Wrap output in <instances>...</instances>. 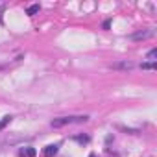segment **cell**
Returning <instances> with one entry per match:
<instances>
[{"instance_id":"5","label":"cell","mask_w":157,"mask_h":157,"mask_svg":"<svg viewBox=\"0 0 157 157\" xmlns=\"http://www.w3.org/2000/svg\"><path fill=\"white\" fill-rule=\"evenodd\" d=\"M35 153H37V151H35L33 148H26V150H21V151H19L21 157H35Z\"/></svg>"},{"instance_id":"6","label":"cell","mask_w":157,"mask_h":157,"mask_svg":"<svg viewBox=\"0 0 157 157\" xmlns=\"http://www.w3.org/2000/svg\"><path fill=\"white\" fill-rule=\"evenodd\" d=\"M146 59H148V63H155V61H157V50H155V48H151V50L148 52Z\"/></svg>"},{"instance_id":"7","label":"cell","mask_w":157,"mask_h":157,"mask_svg":"<svg viewBox=\"0 0 157 157\" xmlns=\"http://www.w3.org/2000/svg\"><path fill=\"white\" fill-rule=\"evenodd\" d=\"M37 11H39V4H33V6H30V8L26 10V13H28V15H35Z\"/></svg>"},{"instance_id":"8","label":"cell","mask_w":157,"mask_h":157,"mask_svg":"<svg viewBox=\"0 0 157 157\" xmlns=\"http://www.w3.org/2000/svg\"><path fill=\"white\" fill-rule=\"evenodd\" d=\"M140 68L142 70H155V63H142Z\"/></svg>"},{"instance_id":"1","label":"cell","mask_w":157,"mask_h":157,"mask_svg":"<svg viewBox=\"0 0 157 157\" xmlns=\"http://www.w3.org/2000/svg\"><path fill=\"white\" fill-rule=\"evenodd\" d=\"M89 117L87 115H70V117H59L52 120V128H63V126H70V124H78V122H87Z\"/></svg>"},{"instance_id":"2","label":"cell","mask_w":157,"mask_h":157,"mask_svg":"<svg viewBox=\"0 0 157 157\" xmlns=\"http://www.w3.org/2000/svg\"><path fill=\"white\" fill-rule=\"evenodd\" d=\"M155 35V30L153 28H146V30H140V32H135L129 35L131 41H146V39H151Z\"/></svg>"},{"instance_id":"9","label":"cell","mask_w":157,"mask_h":157,"mask_svg":"<svg viewBox=\"0 0 157 157\" xmlns=\"http://www.w3.org/2000/svg\"><path fill=\"white\" fill-rule=\"evenodd\" d=\"M10 120H11V117H4L2 120H0V129H4V128L10 124Z\"/></svg>"},{"instance_id":"4","label":"cell","mask_w":157,"mask_h":157,"mask_svg":"<svg viewBox=\"0 0 157 157\" xmlns=\"http://www.w3.org/2000/svg\"><path fill=\"white\" fill-rule=\"evenodd\" d=\"M57 150H59V146H57V144H50V146H46V148H44V151H43V153H44L46 157H52V155H56V153H57Z\"/></svg>"},{"instance_id":"10","label":"cell","mask_w":157,"mask_h":157,"mask_svg":"<svg viewBox=\"0 0 157 157\" xmlns=\"http://www.w3.org/2000/svg\"><path fill=\"white\" fill-rule=\"evenodd\" d=\"M91 157H94V155H91Z\"/></svg>"},{"instance_id":"3","label":"cell","mask_w":157,"mask_h":157,"mask_svg":"<svg viewBox=\"0 0 157 157\" xmlns=\"http://www.w3.org/2000/svg\"><path fill=\"white\" fill-rule=\"evenodd\" d=\"M137 65L133 63V61H118V63H111L109 65V68H113V70H133Z\"/></svg>"}]
</instances>
